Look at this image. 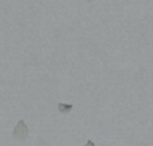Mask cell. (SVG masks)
<instances>
[{"mask_svg": "<svg viewBox=\"0 0 153 146\" xmlns=\"http://www.w3.org/2000/svg\"><path fill=\"white\" fill-rule=\"evenodd\" d=\"M12 136L17 140H26L28 137V127H27V124L25 123L23 119H19L18 123L16 124Z\"/></svg>", "mask_w": 153, "mask_h": 146, "instance_id": "6da1fadb", "label": "cell"}, {"mask_svg": "<svg viewBox=\"0 0 153 146\" xmlns=\"http://www.w3.org/2000/svg\"><path fill=\"white\" fill-rule=\"evenodd\" d=\"M72 109H74V105L72 104H65V102H59L58 104V110H59V113H62V114L70 113Z\"/></svg>", "mask_w": 153, "mask_h": 146, "instance_id": "7a4b0ae2", "label": "cell"}, {"mask_svg": "<svg viewBox=\"0 0 153 146\" xmlns=\"http://www.w3.org/2000/svg\"><path fill=\"white\" fill-rule=\"evenodd\" d=\"M84 146H95V144L91 140H88V141H86V144H85Z\"/></svg>", "mask_w": 153, "mask_h": 146, "instance_id": "3957f363", "label": "cell"}, {"mask_svg": "<svg viewBox=\"0 0 153 146\" xmlns=\"http://www.w3.org/2000/svg\"><path fill=\"white\" fill-rule=\"evenodd\" d=\"M88 1H89V3H90V1H93V0H88Z\"/></svg>", "mask_w": 153, "mask_h": 146, "instance_id": "277c9868", "label": "cell"}]
</instances>
